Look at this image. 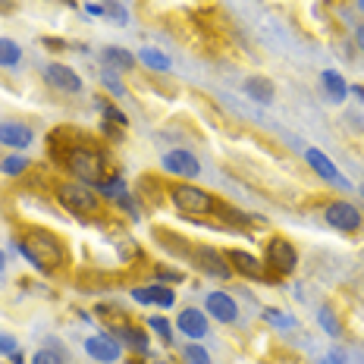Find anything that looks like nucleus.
<instances>
[{
	"mask_svg": "<svg viewBox=\"0 0 364 364\" xmlns=\"http://www.w3.org/2000/svg\"><path fill=\"white\" fill-rule=\"evenodd\" d=\"M117 339H119V346H129L132 352H139V355H148V346H151V339H148V333L145 330H139L135 323H119L117 330Z\"/></svg>",
	"mask_w": 364,
	"mask_h": 364,
	"instance_id": "f3484780",
	"label": "nucleus"
},
{
	"mask_svg": "<svg viewBox=\"0 0 364 364\" xmlns=\"http://www.w3.org/2000/svg\"><path fill=\"white\" fill-rule=\"evenodd\" d=\"M323 217H327V223L333 226V230H339V232H358L361 230V210L355 208V204H348V201L327 204Z\"/></svg>",
	"mask_w": 364,
	"mask_h": 364,
	"instance_id": "423d86ee",
	"label": "nucleus"
},
{
	"mask_svg": "<svg viewBox=\"0 0 364 364\" xmlns=\"http://www.w3.org/2000/svg\"><path fill=\"white\" fill-rule=\"evenodd\" d=\"M157 279H170V283H179L182 273L179 270H166V267H157Z\"/></svg>",
	"mask_w": 364,
	"mask_h": 364,
	"instance_id": "f704fd0d",
	"label": "nucleus"
},
{
	"mask_svg": "<svg viewBox=\"0 0 364 364\" xmlns=\"http://www.w3.org/2000/svg\"><path fill=\"white\" fill-rule=\"evenodd\" d=\"M22 361H26V355H22V352H19V348H16V352H13V355H10V364H22Z\"/></svg>",
	"mask_w": 364,
	"mask_h": 364,
	"instance_id": "4c0bfd02",
	"label": "nucleus"
},
{
	"mask_svg": "<svg viewBox=\"0 0 364 364\" xmlns=\"http://www.w3.org/2000/svg\"><path fill=\"white\" fill-rule=\"evenodd\" d=\"M195 264L208 273V277H220V279H226L232 273L230 267V261H226V255L223 252H217V248H210V245H201V248H195Z\"/></svg>",
	"mask_w": 364,
	"mask_h": 364,
	"instance_id": "9d476101",
	"label": "nucleus"
},
{
	"mask_svg": "<svg viewBox=\"0 0 364 364\" xmlns=\"http://www.w3.org/2000/svg\"><path fill=\"white\" fill-rule=\"evenodd\" d=\"M132 301H139V305H161V308H173L176 295H173L170 286H164V283H151V286H139V289H132Z\"/></svg>",
	"mask_w": 364,
	"mask_h": 364,
	"instance_id": "f8f14e48",
	"label": "nucleus"
},
{
	"mask_svg": "<svg viewBox=\"0 0 364 364\" xmlns=\"http://www.w3.org/2000/svg\"><path fill=\"white\" fill-rule=\"evenodd\" d=\"M348 91H352V95H355V97H358V101H361V97H364V88H358V85H355V88H348Z\"/></svg>",
	"mask_w": 364,
	"mask_h": 364,
	"instance_id": "58836bf2",
	"label": "nucleus"
},
{
	"mask_svg": "<svg viewBox=\"0 0 364 364\" xmlns=\"http://www.w3.org/2000/svg\"><path fill=\"white\" fill-rule=\"evenodd\" d=\"M97 192L104 195V198H110V201H119L123 198V195L129 192V186L119 176H113V179H107L104 176V182H97Z\"/></svg>",
	"mask_w": 364,
	"mask_h": 364,
	"instance_id": "4be33fe9",
	"label": "nucleus"
},
{
	"mask_svg": "<svg viewBox=\"0 0 364 364\" xmlns=\"http://www.w3.org/2000/svg\"><path fill=\"white\" fill-rule=\"evenodd\" d=\"M117 204H119V208H123V210H126V214L132 217V220L139 217V204H135V198H129V192H126V195H123V198H119Z\"/></svg>",
	"mask_w": 364,
	"mask_h": 364,
	"instance_id": "473e14b6",
	"label": "nucleus"
},
{
	"mask_svg": "<svg viewBox=\"0 0 364 364\" xmlns=\"http://www.w3.org/2000/svg\"><path fill=\"white\" fill-rule=\"evenodd\" d=\"M321 82H323V91H327V95H330L336 104H343V101H346L348 85H346V79H343V75H339L336 70H323Z\"/></svg>",
	"mask_w": 364,
	"mask_h": 364,
	"instance_id": "a211bd4d",
	"label": "nucleus"
},
{
	"mask_svg": "<svg viewBox=\"0 0 364 364\" xmlns=\"http://www.w3.org/2000/svg\"><path fill=\"white\" fill-rule=\"evenodd\" d=\"M97 107H101V113H104V117H107V119H113V123H117V126H126V113H119L117 107H113V104L110 101H104V97H97Z\"/></svg>",
	"mask_w": 364,
	"mask_h": 364,
	"instance_id": "cd10ccee",
	"label": "nucleus"
},
{
	"mask_svg": "<svg viewBox=\"0 0 364 364\" xmlns=\"http://www.w3.org/2000/svg\"><path fill=\"white\" fill-rule=\"evenodd\" d=\"M28 170V157L22 154H13V157H4L0 161V173H6V176H19V173Z\"/></svg>",
	"mask_w": 364,
	"mask_h": 364,
	"instance_id": "b1692460",
	"label": "nucleus"
},
{
	"mask_svg": "<svg viewBox=\"0 0 364 364\" xmlns=\"http://www.w3.org/2000/svg\"><path fill=\"white\" fill-rule=\"evenodd\" d=\"M135 57H139L141 63H145L148 70H154V73H166V70H170V57H166L164 50H157V48H141Z\"/></svg>",
	"mask_w": 364,
	"mask_h": 364,
	"instance_id": "412c9836",
	"label": "nucleus"
},
{
	"mask_svg": "<svg viewBox=\"0 0 364 364\" xmlns=\"http://www.w3.org/2000/svg\"><path fill=\"white\" fill-rule=\"evenodd\" d=\"M321 364H346V358H343V355L336 352V355H327V358H323Z\"/></svg>",
	"mask_w": 364,
	"mask_h": 364,
	"instance_id": "c9c22d12",
	"label": "nucleus"
},
{
	"mask_svg": "<svg viewBox=\"0 0 364 364\" xmlns=\"http://www.w3.org/2000/svg\"><path fill=\"white\" fill-rule=\"evenodd\" d=\"M101 16L113 19V22H117V26H126V22H129L126 6H123V4H117V0H107V4H101Z\"/></svg>",
	"mask_w": 364,
	"mask_h": 364,
	"instance_id": "393cba45",
	"label": "nucleus"
},
{
	"mask_svg": "<svg viewBox=\"0 0 364 364\" xmlns=\"http://www.w3.org/2000/svg\"><path fill=\"white\" fill-rule=\"evenodd\" d=\"M148 327L154 330L161 339H173V327H170V321H166V317H157V314H154V317L148 321Z\"/></svg>",
	"mask_w": 364,
	"mask_h": 364,
	"instance_id": "c756f323",
	"label": "nucleus"
},
{
	"mask_svg": "<svg viewBox=\"0 0 364 364\" xmlns=\"http://www.w3.org/2000/svg\"><path fill=\"white\" fill-rule=\"evenodd\" d=\"M161 166H164L166 173H173V176H182V179H195L201 173L198 157H195L192 151H186V148L166 151V154L161 157Z\"/></svg>",
	"mask_w": 364,
	"mask_h": 364,
	"instance_id": "0eeeda50",
	"label": "nucleus"
},
{
	"mask_svg": "<svg viewBox=\"0 0 364 364\" xmlns=\"http://www.w3.org/2000/svg\"><path fill=\"white\" fill-rule=\"evenodd\" d=\"M16 339H13V336H6V333H0V355H13V352H16Z\"/></svg>",
	"mask_w": 364,
	"mask_h": 364,
	"instance_id": "72a5a7b5",
	"label": "nucleus"
},
{
	"mask_svg": "<svg viewBox=\"0 0 364 364\" xmlns=\"http://www.w3.org/2000/svg\"><path fill=\"white\" fill-rule=\"evenodd\" d=\"M22 60V48L10 38H0V66H16Z\"/></svg>",
	"mask_w": 364,
	"mask_h": 364,
	"instance_id": "5701e85b",
	"label": "nucleus"
},
{
	"mask_svg": "<svg viewBox=\"0 0 364 364\" xmlns=\"http://www.w3.org/2000/svg\"><path fill=\"white\" fill-rule=\"evenodd\" d=\"M32 364H63V358H60V352H54V348H41V352L32 355Z\"/></svg>",
	"mask_w": 364,
	"mask_h": 364,
	"instance_id": "2f4dec72",
	"label": "nucleus"
},
{
	"mask_svg": "<svg viewBox=\"0 0 364 364\" xmlns=\"http://www.w3.org/2000/svg\"><path fill=\"white\" fill-rule=\"evenodd\" d=\"M57 201L70 210L73 217H82V220H91L101 214V198L97 192L88 186V182H60L57 186Z\"/></svg>",
	"mask_w": 364,
	"mask_h": 364,
	"instance_id": "f03ea898",
	"label": "nucleus"
},
{
	"mask_svg": "<svg viewBox=\"0 0 364 364\" xmlns=\"http://www.w3.org/2000/svg\"><path fill=\"white\" fill-rule=\"evenodd\" d=\"M19 252H22V257H26L28 264H35V267L44 270V273L63 267V261H66L63 242H60L54 232H48V230H32L26 236V242L19 245Z\"/></svg>",
	"mask_w": 364,
	"mask_h": 364,
	"instance_id": "f257e3e1",
	"label": "nucleus"
},
{
	"mask_svg": "<svg viewBox=\"0 0 364 364\" xmlns=\"http://www.w3.org/2000/svg\"><path fill=\"white\" fill-rule=\"evenodd\" d=\"M358 10H361V13H364V0H358Z\"/></svg>",
	"mask_w": 364,
	"mask_h": 364,
	"instance_id": "a19ab883",
	"label": "nucleus"
},
{
	"mask_svg": "<svg viewBox=\"0 0 364 364\" xmlns=\"http://www.w3.org/2000/svg\"><path fill=\"white\" fill-rule=\"evenodd\" d=\"M66 170L79 182H104V154L95 145H73L66 151Z\"/></svg>",
	"mask_w": 364,
	"mask_h": 364,
	"instance_id": "7ed1b4c3",
	"label": "nucleus"
},
{
	"mask_svg": "<svg viewBox=\"0 0 364 364\" xmlns=\"http://www.w3.org/2000/svg\"><path fill=\"white\" fill-rule=\"evenodd\" d=\"M208 314L220 323H232L239 317V305L232 301V295L226 292H210L208 295Z\"/></svg>",
	"mask_w": 364,
	"mask_h": 364,
	"instance_id": "ddd939ff",
	"label": "nucleus"
},
{
	"mask_svg": "<svg viewBox=\"0 0 364 364\" xmlns=\"http://www.w3.org/2000/svg\"><path fill=\"white\" fill-rule=\"evenodd\" d=\"M245 95L252 97V101H257V104H273V82L255 75V79L245 82Z\"/></svg>",
	"mask_w": 364,
	"mask_h": 364,
	"instance_id": "6ab92c4d",
	"label": "nucleus"
},
{
	"mask_svg": "<svg viewBox=\"0 0 364 364\" xmlns=\"http://www.w3.org/2000/svg\"><path fill=\"white\" fill-rule=\"evenodd\" d=\"M182 358H186V364H210L208 348L198 346V343H192V346H186V348H182Z\"/></svg>",
	"mask_w": 364,
	"mask_h": 364,
	"instance_id": "a878e982",
	"label": "nucleus"
},
{
	"mask_svg": "<svg viewBox=\"0 0 364 364\" xmlns=\"http://www.w3.org/2000/svg\"><path fill=\"white\" fill-rule=\"evenodd\" d=\"M226 261H230V267L239 270L242 277L264 279V261L261 257H255L252 252H239V248H232V252H226Z\"/></svg>",
	"mask_w": 364,
	"mask_h": 364,
	"instance_id": "2eb2a0df",
	"label": "nucleus"
},
{
	"mask_svg": "<svg viewBox=\"0 0 364 364\" xmlns=\"http://www.w3.org/2000/svg\"><path fill=\"white\" fill-rule=\"evenodd\" d=\"M135 60L139 57H132V50H126V48H107L104 50V63H107L110 70H132Z\"/></svg>",
	"mask_w": 364,
	"mask_h": 364,
	"instance_id": "aec40b11",
	"label": "nucleus"
},
{
	"mask_svg": "<svg viewBox=\"0 0 364 364\" xmlns=\"http://www.w3.org/2000/svg\"><path fill=\"white\" fill-rule=\"evenodd\" d=\"M85 352L88 358L101 361V364H113L123 358V346H119L117 336H110V333H97V336H88L85 339Z\"/></svg>",
	"mask_w": 364,
	"mask_h": 364,
	"instance_id": "6e6552de",
	"label": "nucleus"
},
{
	"mask_svg": "<svg viewBox=\"0 0 364 364\" xmlns=\"http://www.w3.org/2000/svg\"><path fill=\"white\" fill-rule=\"evenodd\" d=\"M317 317H321V327L330 333V336H339V321H336V314H333L330 308H321L317 311Z\"/></svg>",
	"mask_w": 364,
	"mask_h": 364,
	"instance_id": "c85d7f7f",
	"label": "nucleus"
},
{
	"mask_svg": "<svg viewBox=\"0 0 364 364\" xmlns=\"http://www.w3.org/2000/svg\"><path fill=\"white\" fill-rule=\"evenodd\" d=\"M170 198H173V208L188 217H204L217 208L214 195L204 192L198 186H188V182H176V186L170 188Z\"/></svg>",
	"mask_w": 364,
	"mask_h": 364,
	"instance_id": "20e7f679",
	"label": "nucleus"
},
{
	"mask_svg": "<svg viewBox=\"0 0 364 364\" xmlns=\"http://www.w3.org/2000/svg\"><path fill=\"white\" fill-rule=\"evenodd\" d=\"M44 79H48L50 88L66 91V95H79L82 91V79L66 63H48L44 66Z\"/></svg>",
	"mask_w": 364,
	"mask_h": 364,
	"instance_id": "9b49d317",
	"label": "nucleus"
},
{
	"mask_svg": "<svg viewBox=\"0 0 364 364\" xmlns=\"http://www.w3.org/2000/svg\"><path fill=\"white\" fill-rule=\"evenodd\" d=\"M176 327L186 333L188 339H204L208 336V317H204V311H198V308H182Z\"/></svg>",
	"mask_w": 364,
	"mask_h": 364,
	"instance_id": "4468645a",
	"label": "nucleus"
},
{
	"mask_svg": "<svg viewBox=\"0 0 364 364\" xmlns=\"http://www.w3.org/2000/svg\"><path fill=\"white\" fill-rule=\"evenodd\" d=\"M264 317H267L270 323H277V327H295V321L289 314H286V311H277V308H267L264 311Z\"/></svg>",
	"mask_w": 364,
	"mask_h": 364,
	"instance_id": "7c9ffc66",
	"label": "nucleus"
},
{
	"mask_svg": "<svg viewBox=\"0 0 364 364\" xmlns=\"http://www.w3.org/2000/svg\"><path fill=\"white\" fill-rule=\"evenodd\" d=\"M305 157H308V166H311V170H314L321 179L333 182V186H339V188H352V182H348L343 173H339L336 166H333V161H330L327 154H323L321 148H308V151H305Z\"/></svg>",
	"mask_w": 364,
	"mask_h": 364,
	"instance_id": "1a4fd4ad",
	"label": "nucleus"
},
{
	"mask_svg": "<svg viewBox=\"0 0 364 364\" xmlns=\"http://www.w3.org/2000/svg\"><path fill=\"white\" fill-rule=\"evenodd\" d=\"M35 132L26 123H0V145L6 148H28Z\"/></svg>",
	"mask_w": 364,
	"mask_h": 364,
	"instance_id": "dca6fc26",
	"label": "nucleus"
},
{
	"mask_svg": "<svg viewBox=\"0 0 364 364\" xmlns=\"http://www.w3.org/2000/svg\"><path fill=\"white\" fill-rule=\"evenodd\" d=\"M264 264L270 267L273 277H286V273L295 270V264H299V252H295V245L289 239L277 236L267 242V252H264Z\"/></svg>",
	"mask_w": 364,
	"mask_h": 364,
	"instance_id": "39448f33",
	"label": "nucleus"
},
{
	"mask_svg": "<svg viewBox=\"0 0 364 364\" xmlns=\"http://www.w3.org/2000/svg\"><path fill=\"white\" fill-rule=\"evenodd\" d=\"M101 82H104V88H110V91H113V95H117V97H123V95H126V85H123V82H119V75L113 73L110 66H107V70L101 73Z\"/></svg>",
	"mask_w": 364,
	"mask_h": 364,
	"instance_id": "bb28decb",
	"label": "nucleus"
},
{
	"mask_svg": "<svg viewBox=\"0 0 364 364\" xmlns=\"http://www.w3.org/2000/svg\"><path fill=\"white\" fill-rule=\"evenodd\" d=\"M6 270V257H4V252H0V273Z\"/></svg>",
	"mask_w": 364,
	"mask_h": 364,
	"instance_id": "ea45409f",
	"label": "nucleus"
},
{
	"mask_svg": "<svg viewBox=\"0 0 364 364\" xmlns=\"http://www.w3.org/2000/svg\"><path fill=\"white\" fill-rule=\"evenodd\" d=\"M355 41H358V48L364 50V26H358V28H355Z\"/></svg>",
	"mask_w": 364,
	"mask_h": 364,
	"instance_id": "e433bc0d",
	"label": "nucleus"
}]
</instances>
